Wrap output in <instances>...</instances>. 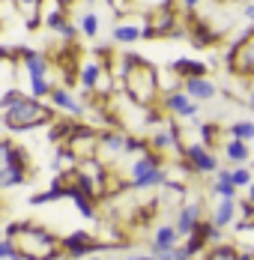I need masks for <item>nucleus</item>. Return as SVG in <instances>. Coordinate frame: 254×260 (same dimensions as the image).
Instances as JSON below:
<instances>
[{
	"instance_id": "1",
	"label": "nucleus",
	"mask_w": 254,
	"mask_h": 260,
	"mask_svg": "<svg viewBox=\"0 0 254 260\" xmlns=\"http://www.w3.org/2000/svg\"><path fill=\"white\" fill-rule=\"evenodd\" d=\"M123 90H126V96L132 102L138 105H152V99L158 96V72L152 69L147 60H141L138 57V63H135V69L126 75L123 81Z\"/></svg>"
},
{
	"instance_id": "2",
	"label": "nucleus",
	"mask_w": 254,
	"mask_h": 260,
	"mask_svg": "<svg viewBox=\"0 0 254 260\" xmlns=\"http://www.w3.org/2000/svg\"><path fill=\"white\" fill-rule=\"evenodd\" d=\"M51 117H54V108L27 96L24 102H18L9 111H3V126L6 129H36L42 123H51Z\"/></svg>"
},
{
	"instance_id": "3",
	"label": "nucleus",
	"mask_w": 254,
	"mask_h": 260,
	"mask_svg": "<svg viewBox=\"0 0 254 260\" xmlns=\"http://www.w3.org/2000/svg\"><path fill=\"white\" fill-rule=\"evenodd\" d=\"M242 42H236L233 48H230V66L233 69H239V72H254V33H242L239 36Z\"/></svg>"
},
{
	"instance_id": "4",
	"label": "nucleus",
	"mask_w": 254,
	"mask_h": 260,
	"mask_svg": "<svg viewBox=\"0 0 254 260\" xmlns=\"http://www.w3.org/2000/svg\"><path fill=\"white\" fill-rule=\"evenodd\" d=\"M182 156H185V161H188L198 174H218V171H221L218 161H215V156H212L203 144H185Z\"/></svg>"
},
{
	"instance_id": "5",
	"label": "nucleus",
	"mask_w": 254,
	"mask_h": 260,
	"mask_svg": "<svg viewBox=\"0 0 254 260\" xmlns=\"http://www.w3.org/2000/svg\"><path fill=\"white\" fill-rule=\"evenodd\" d=\"M201 215H203V204L201 201H188V204H182L177 209V221H174V228H177L179 236H192V231L201 224Z\"/></svg>"
},
{
	"instance_id": "6",
	"label": "nucleus",
	"mask_w": 254,
	"mask_h": 260,
	"mask_svg": "<svg viewBox=\"0 0 254 260\" xmlns=\"http://www.w3.org/2000/svg\"><path fill=\"white\" fill-rule=\"evenodd\" d=\"M111 78L105 75V63L99 60H90V63H81V87H84V96H90L93 90L108 87Z\"/></svg>"
},
{
	"instance_id": "7",
	"label": "nucleus",
	"mask_w": 254,
	"mask_h": 260,
	"mask_svg": "<svg viewBox=\"0 0 254 260\" xmlns=\"http://www.w3.org/2000/svg\"><path fill=\"white\" fill-rule=\"evenodd\" d=\"M63 248H66V254H69L72 260H81L84 254H90V251L99 248V239H93L87 231H75L72 236L63 239Z\"/></svg>"
},
{
	"instance_id": "8",
	"label": "nucleus",
	"mask_w": 254,
	"mask_h": 260,
	"mask_svg": "<svg viewBox=\"0 0 254 260\" xmlns=\"http://www.w3.org/2000/svg\"><path fill=\"white\" fill-rule=\"evenodd\" d=\"M18 54H21V63H24V69L30 72V81H48L51 63L45 60V54L30 51V48H18Z\"/></svg>"
},
{
	"instance_id": "9",
	"label": "nucleus",
	"mask_w": 254,
	"mask_h": 260,
	"mask_svg": "<svg viewBox=\"0 0 254 260\" xmlns=\"http://www.w3.org/2000/svg\"><path fill=\"white\" fill-rule=\"evenodd\" d=\"M152 153H158V156H165V153H177V150H185L182 147V141H179V132L174 129V126H168V129L155 132L150 141Z\"/></svg>"
},
{
	"instance_id": "10",
	"label": "nucleus",
	"mask_w": 254,
	"mask_h": 260,
	"mask_svg": "<svg viewBox=\"0 0 254 260\" xmlns=\"http://www.w3.org/2000/svg\"><path fill=\"white\" fill-rule=\"evenodd\" d=\"M182 90L195 99V102H209V99H215L218 96V90H215V84L206 78H188L182 84Z\"/></svg>"
},
{
	"instance_id": "11",
	"label": "nucleus",
	"mask_w": 254,
	"mask_h": 260,
	"mask_svg": "<svg viewBox=\"0 0 254 260\" xmlns=\"http://www.w3.org/2000/svg\"><path fill=\"white\" fill-rule=\"evenodd\" d=\"M179 239L182 236L177 234V228L174 224H162L155 236H152V254H162V251H171V248H177Z\"/></svg>"
},
{
	"instance_id": "12",
	"label": "nucleus",
	"mask_w": 254,
	"mask_h": 260,
	"mask_svg": "<svg viewBox=\"0 0 254 260\" xmlns=\"http://www.w3.org/2000/svg\"><path fill=\"white\" fill-rule=\"evenodd\" d=\"M162 158L165 156H158V153H144V156L132 165V182L144 180V177H150L155 171H162Z\"/></svg>"
},
{
	"instance_id": "13",
	"label": "nucleus",
	"mask_w": 254,
	"mask_h": 260,
	"mask_svg": "<svg viewBox=\"0 0 254 260\" xmlns=\"http://www.w3.org/2000/svg\"><path fill=\"white\" fill-rule=\"evenodd\" d=\"M236 185H233V171H218L215 174V182H212V194H218L221 201H236Z\"/></svg>"
},
{
	"instance_id": "14",
	"label": "nucleus",
	"mask_w": 254,
	"mask_h": 260,
	"mask_svg": "<svg viewBox=\"0 0 254 260\" xmlns=\"http://www.w3.org/2000/svg\"><path fill=\"white\" fill-rule=\"evenodd\" d=\"M51 102L57 105V108H63L66 114H72V117H81V114H84V105L78 102V99H72V93H69L66 87H54Z\"/></svg>"
},
{
	"instance_id": "15",
	"label": "nucleus",
	"mask_w": 254,
	"mask_h": 260,
	"mask_svg": "<svg viewBox=\"0 0 254 260\" xmlns=\"http://www.w3.org/2000/svg\"><path fill=\"white\" fill-rule=\"evenodd\" d=\"M126 135L123 132H99V147L108 153V156H120L126 150Z\"/></svg>"
},
{
	"instance_id": "16",
	"label": "nucleus",
	"mask_w": 254,
	"mask_h": 260,
	"mask_svg": "<svg viewBox=\"0 0 254 260\" xmlns=\"http://www.w3.org/2000/svg\"><path fill=\"white\" fill-rule=\"evenodd\" d=\"M236 218V201H218L215 209H212V215H209V221L221 231V228H228L230 221Z\"/></svg>"
},
{
	"instance_id": "17",
	"label": "nucleus",
	"mask_w": 254,
	"mask_h": 260,
	"mask_svg": "<svg viewBox=\"0 0 254 260\" xmlns=\"http://www.w3.org/2000/svg\"><path fill=\"white\" fill-rule=\"evenodd\" d=\"M171 69H174V72H177L182 81H188V78H203L209 66H203L201 60H177Z\"/></svg>"
},
{
	"instance_id": "18",
	"label": "nucleus",
	"mask_w": 254,
	"mask_h": 260,
	"mask_svg": "<svg viewBox=\"0 0 254 260\" xmlns=\"http://www.w3.org/2000/svg\"><path fill=\"white\" fill-rule=\"evenodd\" d=\"M111 36H114V42L129 45V42H138L141 36H147V27H141V24H117Z\"/></svg>"
},
{
	"instance_id": "19",
	"label": "nucleus",
	"mask_w": 254,
	"mask_h": 260,
	"mask_svg": "<svg viewBox=\"0 0 254 260\" xmlns=\"http://www.w3.org/2000/svg\"><path fill=\"white\" fill-rule=\"evenodd\" d=\"M188 36H192V42H195L198 48H206V45H212V42H215V30L206 24L203 18H198V21L192 24V33H188Z\"/></svg>"
},
{
	"instance_id": "20",
	"label": "nucleus",
	"mask_w": 254,
	"mask_h": 260,
	"mask_svg": "<svg viewBox=\"0 0 254 260\" xmlns=\"http://www.w3.org/2000/svg\"><path fill=\"white\" fill-rule=\"evenodd\" d=\"M225 150H228V158L233 161V165H236V168H239V165H245V161L251 158V150H248V144H245V141H236V138H230Z\"/></svg>"
},
{
	"instance_id": "21",
	"label": "nucleus",
	"mask_w": 254,
	"mask_h": 260,
	"mask_svg": "<svg viewBox=\"0 0 254 260\" xmlns=\"http://www.w3.org/2000/svg\"><path fill=\"white\" fill-rule=\"evenodd\" d=\"M192 102H195V99H192V96H188L185 90H177V93H168V96L162 99V105H165L168 111H174L177 117H179V114H182V111H185V108H188Z\"/></svg>"
},
{
	"instance_id": "22",
	"label": "nucleus",
	"mask_w": 254,
	"mask_h": 260,
	"mask_svg": "<svg viewBox=\"0 0 254 260\" xmlns=\"http://www.w3.org/2000/svg\"><path fill=\"white\" fill-rule=\"evenodd\" d=\"M230 138H236V141H254V123L251 120H236L233 126H230Z\"/></svg>"
},
{
	"instance_id": "23",
	"label": "nucleus",
	"mask_w": 254,
	"mask_h": 260,
	"mask_svg": "<svg viewBox=\"0 0 254 260\" xmlns=\"http://www.w3.org/2000/svg\"><path fill=\"white\" fill-rule=\"evenodd\" d=\"M242 251H236L233 245H212L209 251H206V260H239Z\"/></svg>"
},
{
	"instance_id": "24",
	"label": "nucleus",
	"mask_w": 254,
	"mask_h": 260,
	"mask_svg": "<svg viewBox=\"0 0 254 260\" xmlns=\"http://www.w3.org/2000/svg\"><path fill=\"white\" fill-rule=\"evenodd\" d=\"M27 174L21 171H12V168H0V185L3 188H15V185H24Z\"/></svg>"
},
{
	"instance_id": "25",
	"label": "nucleus",
	"mask_w": 254,
	"mask_h": 260,
	"mask_svg": "<svg viewBox=\"0 0 254 260\" xmlns=\"http://www.w3.org/2000/svg\"><path fill=\"white\" fill-rule=\"evenodd\" d=\"M42 21H45V27H51V30H63L66 27V15H63V9L60 6H54V9H48L45 15H42Z\"/></svg>"
},
{
	"instance_id": "26",
	"label": "nucleus",
	"mask_w": 254,
	"mask_h": 260,
	"mask_svg": "<svg viewBox=\"0 0 254 260\" xmlns=\"http://www.w3.org/2000/svg\"><path fill=\"white\" fill-rule=\"evenodd\" d=\"M24 90H18V87H6V93L0 96V108L3 111H9V108H15L18 102H24Z\"/></svg>"
},
{
	"instance_id": "27",
	"label": "nucleus",
	"mask_w": 254,
	"mask_h": 260,
	"mask_svg": "<svg viewBox=\"0 0 254 260\" xmlns=\"http://www.w3.org/2000/svg\"><path fill=\"white\" fill-rule=\"evenodd\" d=\"M15 6H18V9H27V12H30V18H27V27H30V30H33V27L39 24V12H36V9L42 6V0H15Z\"/></svg>"
},
{
	"instance_id": "28",
	"label": "nucleus",
	"mask_w": 254,
	"mask_h": 260,
	"mask_svg": "<svg viewBox=\"0 0 254 260\" xmlns=\"http://www.w3.org/2000/svg\"><path fill=\"white\" fill-rule=\"evenodd\" d=\"M99 15H93V12H87V15H81V30H84V36L87 39H93L96 33H99Z\"/></svg>"
},
{
	"instance_id": "29",
	"label": "nucleus",
	"mask_w": 254,
	"mask_h": 260,
	"mask_svg": "<svg viewBox=\"0 0 254 260\" xmlns=\"http://www.w3.org/2000/svg\"><path fill=\"white\" fill-rule=\"evenodd\" d=\"M251 182H254V177L248 168H233V185L236 188H251Z\"/></svg>"
},
{
	"instance_id": "30",
	"label": "nucleus",
	"mask_w": 254,
	"mask_h": 260,
	"mask_svg": "<svg viewBox=\"0 0 254 260\" xmlns=\"http://www.w3.org/2000/svg\"><path fill=\"white\" fill-rule=\"evenodd\" d=\"M201 144L209 150V147H215V141H218V126L215 123H203V129H201Z\"/></svg>"
},
{
	"instance_id": "31",
	"label": "nucleus",
	"mask_w": 254,
	"mask_h": 260,
	"mask_svg": "<svg viewBox=\"0 0 254 260\" xmlns=\"http://www.w3.org/2000/svg\"><path fill=\"white\" fill-rule=\"evenodd\" d=\"M0 257H3V260H15V257H18L15 239H3V242H0Z\"/></svg>"
},
{
	"instance_id": "32",
	"label": "nucleus",
	"mask_w": 254,
	"mask_h": 260,
	"mask_svg": "<svg viewBox=\"0 0 254 260\" xmlns=\"http://www.w3.org/2000/svg\"><path fill=\"white\" fill-rule=\"evenodd\" d=\"M147 147H150V144H147V141H141V138H129V141H126L129 153H138V150H147Z\"/></svg>"
},
{
	"instance_id": "33",
	"label": "nucleus",
	"mask_w": 254,
	"mask_h": 260,
	"mask_svg": "<svg viewBox=\"0 0 254 260\" xmlns=\"http://www.w3.org/2000/svg\"><path fill=\"white\" fill-rule=\"evenodd\" d=\"M192 257H195V251L188 245H177L174 248V260H192Z\"/></svg>"
},
{
	"instance_id": "34",
	"label": "nucleus",
	"mask_w": 254,
	"mask_h": 260,
	"mask_svg": "<svg viewBox=\"0 0 254 260\" xmlns=\"http://www.w3.org/2000/svg\"><path fill=\"white\" fill-rule=\"evenodd\" d=\"M60 36H63V39H69V42H72V39H75V36H78V27L72 24V21H66V27H63V30H60Z\"/></svg>"
},
{
	"instance_id": "35",
	"label": "nucleus",
	"mask_w": 254,
	"mask_h": 260,
	"mask_svg": "<svg viewBox=\"0 0 254 260\" xmlns=\"http://www.w3.org/2000/svg\"><path fill=\"white\" fill-rule=\"evenodd\" d=\"M144 123H162V114H158V111H155V108H150V111H147V117H144Z\"/></svg>"
},
{
	"instance_id": "36",
	"label": "nucleus",
	"mask_w": 254,
	"mask_h": 260,
	"mask_svg": "<svg viewBox=\"0 0 254 260\" xmlns=\"http://www.w3.org/2000/svg\"><path fill=\"white\" fill-rule=\"evenodd\" d=\"M123 260H158L155 254H129V257H123Z\"/></svg>"
},
{
	"instance_id": "37",
	"label": "nucleus",
	"mask_w": 254,
	"mask_h": 260,
	"mask_svg": "<svg viewBox=\"0 0 254 260\" xmlns=\"http://www.w3.org/2000/svg\"><path fill=\"white\" fill-rule=\"evenodd\" d=\"M198 3H201V0H182V6H188V9H195Z\"/></svg>"
},
{
	"instance_id": "38",
	"label": "nucleus",
	"mask_w": 254,
	"mask_h": 260,
	"mask_svg": "<svg viewBox=\"0 0 254 260\" xmlns=\"http://www.w3.org/2000/svg\"><path fill=\"white\" fill-rule=\"evenodd\" d=\"M245 15L251 18V24H254V6H245Z\"/></svg>"
},
{
	"instance_id": "39",
	"label": "nucleus",
	"mask_w": 254,
	"mask_h": 260,
	"mask_svg": "<svg viewBox=\"0 0 254 260\" xmlns=\"http://www.w3.org/2000/svg\"><path fill=\"white\" fill-rule=\"evenodd\" d=\"M69 3H75V0H57V6H60V9H66Z\"/></svg>"
},
{
	"instance_id": "40",
	"label": "nucleus",
	"mask_w": 254,
	"mask_h": 260,
	"mask_svg": "<svg viewBox=\"0 0 254 260\" xmlns=\"http://www.w3.org/2000/svg\"><path fill=\"white\" fill-rule=\"evenodd\" d=\"M248 204H254V182H251V188H248Z\"/></svg>"
},
{
	"instance_id": "41",
	"label": "nucleus",
	"mask_w": 254,
	"mask_h": 260,
	"mask_svg": "<svg viewBox=\"0 0 254 260\" xmlns=\"http://www.w3.org/2000/svg\"><path fill=\"white\" fill-rule=\"evenodd\" d=\"M15 260H24V254H21V251H18V257H15Z\"/></svg>"
},
{
	"instance_id": "42",
	"label": "nucleus",
	"mask_w": 254,
	"mask_h": 260,
	"mask_svg": "<svg viewBox=\"0 0 254 260\" xmlns=\"http://www.w3.org/2000/svg\"><path fill=\"white\" fill-rule=\"evenodd\" d=\"M87 260H102V257H87Z\"/></svg>"
},
{
	"instance_id": "43",
	"label": "nucleus",
	"mask_w": 254,
	"mask_h": 260,
	"mask_svg": "<svg viewBox=\"0 0 254 260\" xmlns=\"http://www.w3.org/2000/svg\"><path fill=\"white\" fill-rule=\"evenodd\" d=\"M120 3H123V0H120Z\"/></svg>"
}]
</instances>
